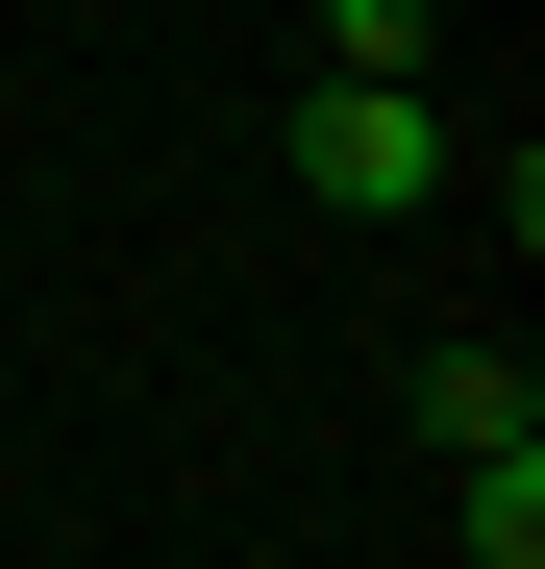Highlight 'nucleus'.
I'll return each mask as SVG.
<instances>
[{
	"instance_id": "obj_2",
	"label": "nucleus",
	"mask_w": 545,
	"mask_h": 569,
	"mask_svg": "<svg viewBox=\"0 0 545 569\" xmlns=\"http://www.w3.org/2000/svg\"><path fill=\"white\" fill-rule=\"evenodd\" d=\"M422 446L472 470V446H545V397H521V347H422Z\"/></svg>"
},
{
	"instance_id": "obj_1",
	"label": "nucleus",
	"mask_w": 545,
	"mask_h": 569,
	"mask_svg": "<svg viewBox=\"0 0 545 569\" xmlns=\"http://www.w3.org/2000/svg\"><path fill=\"white\" fill-rule=\"evenodd\" d=\"M446 173H472V149H446L422 74H298V199H323V223H422Z\"/></svg>"
},
{
	"instance_id": "obj_4",
	"label": "nucleus",
	"mask_w": 545,
	"mask_h": 569,
	"mask_svg": "<svg viewBox=\"0 0 545 569\" xmlns=\"http://www.w3.org/2000/svg\"><path fill=\"white\" fill-rule=\"evenodd\" d=\"M446 50V0H323V74H422Z\"/></svg>"
},
{
	"instance_id": "obj_3",
	"label": "nucleus",
	"mask_w": 545,
	"mask_h": 569,
	"mask_svg": "<svg viewBox=\"0 0 545 569\" xmlns=\"http://www.w3.org/2000/svg\"><path fill=\"white\" fill-rule=\"evenodd\" d=\"M446 496H472V569H545V446H472Z\"/></svg>"
}]
</instances>
